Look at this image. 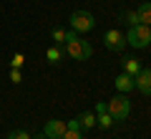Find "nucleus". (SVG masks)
Segmentation results:
<instances>
[{"instance_id":"obj_1","label":"nucleus","mask_w":151,"mask_h":139,"mask_svg":"<svg viewBox=\"0 0 151 139\" xmlns=\"http://www.w3.org/2000/svg\"><path fill=\"white\" fill-rule=\"evenodd\" d=\"M63 51H65V56H70L73 61H88L93 56L91 43L83 41V36H81V33H76V31H68L65 43H63Z\"/></svg>"},{"instance_id":"obj_2","label":"nucleus","mask_w":151,"mask_h":139,"mask_svg":"<svg viewBox=\"0 0 151 139\" xmlns=\"http://www.w3.org/2000/svg\"><path fill=\"white\" fill-rule=\"evenodd\" d=\"M108 114H111L116 122H126V116L131 114V101H129V94H116L113 99H108L106 104Z\"/></svg>"},{"instance_id":"obj_3","label":"nucleus","mask_w":151,"mask_h":139,"mask_svg":"<svg viewBox=\"0 0 151 139\" xmlns=\"http://www.w3.org/2000/svg\"><path fill=\"white\" fill-rule=\"evenodd\" d=\"M126 43L134 46V48H146V46H151V25H144V23L131 25L129 33H126Z\"/></svg>"},{"instance_id":"obj_4","label":"nucleus","mask_w":151,"mask_h":139,"mask_svg":"<svg viewBox=\"0 0 151 139\" xmlns=\"http://www.w3.org/2000/svg\"><path fill=\"white\" fill-rule=\"evenodd\" d=\"M96 28V20H93V15L88 10H76L73 15H70V31L76 33H88Z\"/></svg>"},{"instance_id":"obj_5","label":"nucleus","mask_w":151,"mask_h":139,"mask_svg":"<svg viewBox=\"0 0 151 139\" xmlns=\"http://www.w3.org/2000/svg\"><path fill=\"white\" fill-rule=\"evenodd\" d=\"M103 43H106V48H111V51H124L126 48V33L111 28V31H106V36H103Z\"/></svg>"},{"instance_id":"obj_6","label":"nucleus","mask_w":151,"mask_h":139,"mask_svg":"<svg viewBox=\"0 0 151 139\" xmlns=\"http://www.w3.org/2000/svg\"><path fill=\"white\" fill-rule=\"evenodd\" d=\"M134 89L144 96H151V68H141L134 76Z\"/></svg>"},{"instance_id":"obj_7","label":"nucleus","mask_w":151,"mask_h":139,"mask_svg":"<svg viewBox=\"0 0 151 139\" xmlns=\"http://www.w3.org/2000/svg\"><path fill=\"white\" fill-rule=\"evenodd\" d=\"M63 134H65V122H60V119H50V122H45L43 137H48V139H63Z\"/></svg>"},{"instance_id":"obj_8","label":"nucleus","mask_w":151,"mask_h":139,"mask_svg":"<svg viewBox=\"0 0 151 139\" xmlns=\"http://www.w3.org/2000/svg\"><path fill=\"white\" fill-rule=\"evenodd\" d=\"M96 124H98L101 129H111L113 124H116V119L108 114V109H106V104H103V101L96 104Z\"/></svg>"},{"instance_id":"obj_9","label":"nucleus","mask_w":151,"mask_h":139,"mask_svg":"<svg viewBox=\"0 0 151 139\" xmlns=\"http://www.w3.org/2000/svg\"><path fill=\"white\" fill-rule=\"evenodd\" d=\"M121 68H124V74L129 76H136L144 66H141V61L136 58V56H126V58H121Z\"/></svg>"},{"instance_id":"obj_10","label":"nucleus","mask_w":151,"mask_h":139,"mask_svg":"<svg viewBox=\"0 0 151 139\" xmlns=\"http://www.w3.org/2000/svg\"><path fill=\"white\" fill-rule=\"evenodd\" d=\"M113 84H116L119 94H131V91H134V76L121 74V76H116V79H113Z\"/></svg>"},{"instance_id":"obj_11","label":"nucleus","mask_w":151,"mask_h":139,"mask_svg":"<svg viewBox=\"0 0 151 139\" xmlns=\"http://www.w3.org/2000/svg\"><path fill=\"white\" fill-rule=\"evenodd\" d=\"M45 58H48V63H50V66H58L60 61L65 58V51H63V46H50V48L45 51Z\"/></svg>"},{"instance_id":"obj_12","label":"nucleus","mask_w":151,"mask_h":139,"mask_svg":"<svg viewBox=\"0 0 151 139\" xmlns=\"http://www.w3.org/2000/svg\"><path fill=\"white\" fill-rule=\"evenodd\" d=\"M136 13H139V20L144 23V25H151V0L141 3V5L136 8Z\"/></svg>"},{"instance_id":"obj_13","label":"nucleus","mask_w":151,"mask_h":139,"mask_svg":"<svg viewBox=\"0 0 151 139\" xmlns=\"http://www.w3.org/2000/svg\"><path fill=\"white\" fill-rule=\"evenodd\" d=\"M78 124H81V129H93L96 127V114L93 111H83V114H78Z\"/></svg>"},{"instance_id":"obj_14","label":"nucleus","mask_w":151,"mask_h":139,"mask_svg":"<svg viewBox=\"0 0 151 139\" xmlns=\"http://www.w3.org/2000/svg\"><path fill=\"white\" fill-rule=\"evenodd\" d=\"M65 36H68V31L60 25H55L53 31H50V41H53V46H63L65 43Z\"/></svg>"},{"instance_id":"obj_15","label":"nucleus","mask_w":151,"mask_h":139,"mask_svg":"<svg viewBox=\"0 0 151 139\" xmlns=\"http://www.w3.org/2000/svg\"><path fill=\"white\" fill-rule=\"evenodd\" d=\"M121 20H124V23H129V28L131 25H139V13H136V10H124V13H121Z\"/></svg>"},{"instance_id":"obj_16","label":"nucleus","mask_w":151,"mask_h":139,"mask_svg":"<svg viewBox=\"0 0 151 139\" xmlns=\"http://www.w3.org/2000/svg\"><path fill=\"white\" fill-rule=\"evenodd\" d=\"M63 139H83V129H68V127H65Z\"/></svg>"},{"instance_id":"obj_17","label":"nucleus","mask_w":151,"mask_h":139,"mask_svg":"<svg viewBox=\"0 0 151 139\" xmlns=\"http://www.w3.org/2000/svg\"><path fill=\"white\" fill-rule=\"evenodd\" d=\"M23 66H25V56L23 53H15L10 58V68H23Z\"/></svg>"},{"instance_id":"obj_18","label":"nucleus","mask_w":151,"mask_h":139,"mask_svg":"<svg viewBox=\"0 0 151 139\" xmlns=\"http://www.w3.org/2000/svg\"><path fill=\"white\" fill-rule=\"evenodd\" d=\"M8 139H30V134H28L25 129H13V132L8 134Z\"/></svg>"},{"instance_id":"obj_19","label":"nucleus","mask_w":151,"mask_h":139,"mask_svg":"<svg viewBox=\"0 0 151 139\" xmlns=\"http://www.w3.org/2000/svg\"><path fill=\"white\" fill-rule=\"evenodd\" d=\"M10 81L13 84H20L23 81V71L20 68H10Z\"/></svg>"},{"instance_id":"obj_20","label":"nucleus","mask_w":151,"mask_h":139,"mask_svg":"<svg viewBox=\"0 0 151 139\" xmlns=\"http://www.w3.org/2000/svg\"><path fill=\"white\" fill-rule=\"evenodd\" d=\"M65 127L68 129H81V124H78V119H70V122H65Z\"/></svg>"},{"instance_id":"obj_21","label":"nucleus","mask_w":151,"mask_h":139,"mask_svg":"<svg viewBox=\"0 0 151 139\" xmlns=\"http://www.w3.org/2000/svg\"><path fill=\"white\" fill-rule=\"evenodd\" d=\"M38 139H45V137H38Z\"/></svg>"}]
</instances>
